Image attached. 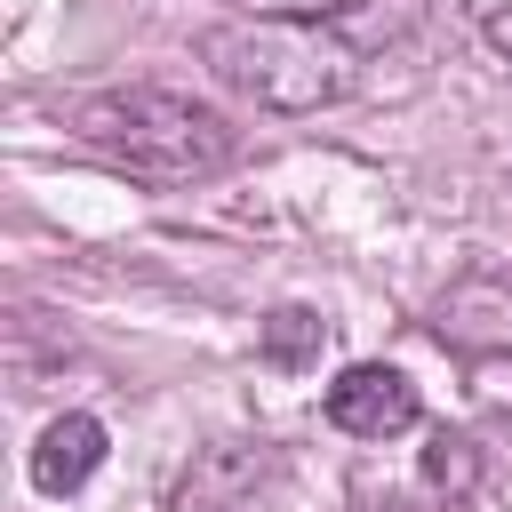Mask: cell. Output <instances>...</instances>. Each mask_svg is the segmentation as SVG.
Returning <instances> with one entry per match:
<instances>
[{"label": "cell", "instance_id": "obj_6", "mask_svg": "<svg viewBox=\"0 0 512 512\" xmlns=\"http://www.w3.org/2000/svg\"><path fill=\"white\" fill-rule=\"evenodd\" d=\"M432 480H440V488H464V480H472V440H440V448H432Z\"/></svg>", "mask_w": 512, "mask_h": 512}, {"label": "cell", "instance_id": "obj_9", "mask_svg": "<svg viewBox=\"0 0 512 512\" xmlns=\"http://www.w3.org/2000/svg\"><path fill=\"white\" fill-rule=\"evenodd\" d=\"M488 40H496V48L512 56V8H496V16H488Z\"/></svg>", "mask_w": 512, "mask_h": 512}, {"label": "cell", "instance_id": "obj_7", "mask_svg": "<svg viewBox=\"0 0 512 512\" xmlns=\"http://www.w3.org/2000/svg\"><path fill=\"white\" fill-rule=\"evenodd\" d=\"M232 8H248V16H344L352 0H232Z\"/></svg>", "mask_w": 512, "mask_h": 512}, {"label": "cell", "instance_id": "obj_4", "mask_svg": "<svg viewBox=\"0 0 512 512\" xmlns=\"http://www.w3.org/2000/svg\"><path fill=\"white\" fill-rule=\"evenodd\" d=\"M96 464H104V424L72 408V416H56V424L40 432V448H32V488L72 496V488H88Z\"/></svg>", "mask_w": 512, "mask_h": 512}, {"label": "cell", "instance_id": "obj_3", "mask_svg": "<svg viewBox=\"0 0 512 512\" xmlns=\"http://www.w3.org/2000/svg\"><path fill=\"white\" fill-rule=\"evenodd\" d=\"M328 424L336 432H352V440H400V432H416L424 424V400H416V384L400 376V368H384V360H360V368H344L336 384H328Z\"/></svg>", "mask_w": 512, "mask_h": 512}, {"label": "cell", "instance_id": "obj_1", "mask_svg": "<svg viewBox=\"0 0 512 512\" xmlns=\"http://www.w3.org/2000/svg\"><path fill=\"white\" fill-rule=\"evenodd\" d=\"M416 24V0H352L344 16H240L200 32V64L256 112H328L360 96L368 56H384Z\"/></svg>", "mask_w": 512, "mask_h": 512}, {"label": "cell", "instance_id": "obj_2", "mask_svg": "<svg viewBox=\"0 0 512 512\" xmlns=\"http://www.w3.org/2000/svg\"><path fill=\"white\" fill-rule=\"evenodd\" d=\"M64 136L80 152H96L104 168L136 176V184H208L240 160V128L200 104L192 88H160V80H120V88H88V96H64L56 104Z\"/></svg>", "mask_w": 512, "mask_h": 512}, {"label": "cell", "instance_id": "obj_5", "mask_svg": "<svg viewBox=\"0 0 512 512\" xmlns=\"http://www.w3.org/2000/svg\"><path fill=\"white\" fill-rule=\"evenodd\" d=\"M320 344V320L304 312V304H288V312H272V328H264V360H280V368H296L304 352Z\"/></svg>", "mask_w": 512, "mask_h": 512}, {"label": "cell", "instance_id": "obj_8", "mask_svg": "<svg viewBox=\"0 0 512 512\" xmlns=\"http://www.w3.org/2000/svg\"><path fill=\"white\" fill-rule=\"evenodd\" d=\"M352 504H360V512H408V496H400V488L376 496V480H352Z\"/></svg>", "mask_w": 512, "mask_h": 512}]
</instances>
